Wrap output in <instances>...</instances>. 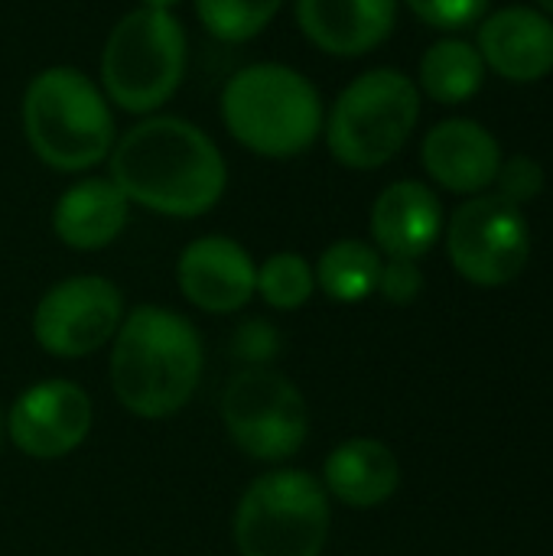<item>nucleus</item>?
Wrapping results in <instances>:
<instances>
[{"mask_svg": "<svg viewBox=\"0 0 553 556\" xmlns=\"http://www.w3.org/2000/svg\"><path fill=\"white\" fill-rule=\"evenodd\" d=\"M111 182L140 205L169 218L212 212L228 186V166L215 140L183 117H143L111 153Z\"/></svg>", "mask_w": 553, "mask_h": 556, "instance_id": "nucleus-1", "label": "nucleus"}, {"mask_svg": "<svg viewBox=\"0 0 553 556\" xmlns=\"http://www.w3.org/2000/svg\"><path fill=\"white\" fill-rule=\"evenodd\" d=\"M111 342V391L127 414L163 420L189 404L205 352L186 316L153 303L134 306Z\"/></svg>", "mask_w": 553, "mask_h": 556, "instance_id": "nucleus-2", "label": "nucleus"}, {"mask_svg": "<svg viewBox=\"0 0 553 556\" xmlns=\"http://www.w3.org/2000/svg\"><path fill=\"white\" fill-rule=\"evenodd\" d=\"M222 121L244 150L267 160L306 153L326 124L316 85L280 62L238 68L222 88Z\"/></svg>", "mask_w": 553, "mask_h": 556, "instance_id": "nucleus-3", "label": "nucleus"}, {"mask_svg": "<svg viewBox=\"0 0 553 556\" xmlns=\"http://www.w3.org/2000/svg\"><path fill=\"white\" fill-rule=\"evenodd\" d=\"M20 114L33 153L59 173L91 169L114 147V117L104 91L72 65L33 75Z\"/></svg>", "mask_w": 553, "mask_h": 556, "instance_id": "nucleus-4", "label": "nucleus"}, {"mask_svg": "<svg viewBox=\"0 0 553 556\" xmlns=\"http://www.w3.org/2000/svg\"><path fill=\"white\" fill-rule=\"evenodd\" d=\"M186 75V33L169 10L137 7L124 13L101 49V88L127 114L166 104Z\"/></svg>", "mask_w": 553, "mask_h": 556, "instance_id": "nucleus-5", "label": "nucleus"}, {"mask_svg": "<svg viewBox=\"0 0 553 556\" xmlns=\"http://www.w3.org/2000/svg\"><path fill=\"white\" fill-rule=\"evenodd\" d=\"M329 525L323 482L303 469H274L238 498L231 541L238 556H323Z\"/></svg>", "mask_w": 553, "mask_h": 556, "instance_id": "nucleus-6", "label": "nucleus"}, {"mask_svg": "<svg viewBox=\"0 0 553 556\" xmlns=\"http://www.w3.org/2000/svg\"><path fill=\"white\" fill-rule=\"evenodd\" d=\"M417 117L420 88L398 68H372L339 91L323 130L342 166L378 169L404 150Z\"/></svg>", "mask_w": 553, "mask_h": 556, "instance_id": "nucleus-7", "label": "nucleus"}, {"mask_svg": "<svg viewBox=\"0 0 553 556\" xmlns=\"http://www.w3.org/2000/svg\"><path fill=\"white\" fill-rule=\"evenodd\" d=\"M222 424L231 443L261 463L297 456L310 437L303 391L274 368H244L222 391Z\"/></svg>", "mask_w": 553, "mask_h": 556, "instance_id": "nucleus-8", "label": "nucleus"}, {"mask_svg": "<svg viewBox=\"0 0 553 556\" xmlns=\"http://www.w3.org/2000/svg\"><path fill=\"white\" fill-rule=\"evenodd\" d=\"M447 251L456 274L469 283L505 287L531 257V228L521 205L499 192L473 195L450 218Z\"/></svg>", "mask_w": 553, "mask_h": 556, "instance_id": "nucleus-9", "label": "nucleus"}, {"mask_svg": "<svg viewBox=\"0 0 553 556\" xmlns=\"http://www.w3.org/2000/svg\"><path fill=\"white\" fill-rule=\"evenodd\" d=\"M124 323V293L98 274L52 283L33 309V339L52 358H85L104 349Z\"/></svg>", "mask_w": 553, "mask_h": 556, "instance_id": "nucleus-10", "label": "nucleus"}, {"mask_svg": "<svg viewBox=\"0 0 553 556\" xmlns=\"http://www.w3.org/2000/svg\"><path fill=\"white\" fill-rule=\"evenodd\" d=\"M91 397L81 384L49 378L16 394L3 430L10 443L29 459H62L75 453L91 433Z\"/></svg>", "mask_w": 553, "mask_h": 556, "instance_id": "nucleus-11", "label": "nucleus"}, {"mask_svg": "<svg viewBox=\"0 0 553 556\" xmlns=\"http://www.w3.org/2000/svg\"><path fill=\"white\" fill-rule=\"evenodd\" d=\"M176 283L196 309L228 316L251 303L257 264L235 238L205 235L183 248L176 261Z\"/></svg>", "mask_w": 553, "mask_h": 556, "instance_id": "nucleus-12", "label": "nucleus"}, {"mask_svg": "<svg viewBox=\"0 0 553 556\" xmlns=\"http://www.w3.org/2000/svg\"><path fill=\"white\" fill-rule=\"evenodd\" d=\"M424 169L433 182L456 195H479L495 182L502 166L499 140L469 117H453L437 124L420 147Z\"/></svg>", "mask_w": 553, "mask_h": 556, "instance_id": "nucleus-13", "label": "nucleus"}, {"mask_svg": "<svg viewBox=\"0 0 553 556\" xmlns=\"http://www.w3.org/2000/svg\"><path fill=\"white\" fill-rule=\"evenodd\" d=\"M297 23L326 55L355 59L394 33L398 0H297Z\"/></svg>", "mask_w": 553, "mask_h": 556, "instance_id": "nucleus-14", "label": "nucleus"}, {"mask_svg": "<svg viewBox=\"0 0 553 556\" xmlns=\"http://www.w3.org/2000/svg\"><path fill=\"white\" fill-rule=\"evenodd\" d=\"M482 62L508 81H538L553 72V20L535 7H505L479 26Z\"/></svg>", "mask_w": 553, "mask_h": 556, "instance_id": "nucleus-15", "label": "nucleus"}, {"mask_svg": "<svg viewBox=\"0 0 553 556\" xmlns=\"http://www.w3.org/2000/svg\"><path fill=\"white\" fill-rule=\"evenodd\" d=\"M368 225L381 254L391 261H420L443 231V205L430 186L401 179L381 189Z\"/></svg>", "mask_w": 553, "mask_h": 556, "instance_id": "nucleus-16", "label": "nucleus"}, {"mask_svg": "<svg viewBox=\"0 0 553 556\" xmlns=\"http://www.w3.org/2000/svg\"><path fill=\"white\" fill-rule=\"evenodd\" d=\"M130 215L127 195L111 176H91L68 186L52 208V231L72 251H101L124 231Z\"/></svg>", "mask_w": 553, "mask_h": 556, "instance_id": "nucleus-17", "label": "nucleus"}, {"mask_svg": "<svg viewBox=\"0 0 553 556\" xmlns=\"http://www.w3.org/2000/svg\"><path fill=\"white\" fill-rule=\"evenodd\" d=\"M401 485V463L381 440L355 437L339 443L323 463V489L355 511L385 505Z\"/></svg>", "mask_w": 553, "mask_h": 556, "instance_id": "nucleus-18", "label": "nucleus"}, {"mask_svg": "<svg viewBox=\"0 0 553 556\" xmlns=\"http://www.w3.org/2000/svg\"><path fill=\"white\" fill-rule=\"evenodd\" d=\"M381 267L385 261L378 248L359 238H342L319 254L313 274H316V287L332 303H362L378 290Z\"/></svg>", "mask_w": 553, "mask_h": 556, "instance_id": "nucleus-19", "label": "nucleus"}, {"mask_svg": "<svg viewBox=\"0 0 553 556\" xmlns=\"http://www.w3.org/2000/svg\"><path fill=\"white\" fill-rule=\"evenodd\" d=\"M486 78L479 49L466 39H440L420 59V88L440 104L469 101Z\"/></svg>", "mask_w": 553, "mask_h": 556, "instance_id": "nucleus-20", "label": "nucleus"}, {"mask_svg": "<svg viewBox=\"0 0 553 556\" xmlns=\"http://www.w3.org/2000/svg\"><path fill=\"white\" fill-rule=\"evenodd\" d=\"M316 293V274L313 264L297 251H277L257 267L254 296H261L271 309L290 313L310 303Z\"/></svg>", "mask_w": 553, "mask_h": 556, "instance_id": "nucleus-21", "label": "nucleus"}, {"mask_svg": "<svg viewBox=\"0 0 553 556\" xmlns=\"http://www.w3.org/2000/svg\"><path fill=\"white\" fill-rule=\"evenodd\" d=\"M284 0H196L199 23L222 42H248L271 26Z\"/></svg>", "mask_w": 553, "mask_h": 556, "instance_id": "nucleus-22", "label": "nucleus"}, {"mask_svg": "<svg viewBox=\"0 0 553 556\" xmlns=\"http://www.w3.org/2000/svg\"><path fill=\"white\" fill-rule=\"evenodd\" d=\"M492 186H499L502 199H508L515 205H525V202L541 195V189H544V166L535 156L518 153L512 160H502Z\"/></svg>", "mask_w": 553, "mask_h": 556, "instance_id": "nucleus-23", "label": "nucleus"}, {"mask_svg": "<svg viewBox=\"0 0 553 556\" xmlns=\"http://www.w3.org/2000/svg\"><path fill=\"white\" fill-rule=\"evenodd\" d=\"M407 7L433 29H466L486 16L489 0H407Z\"/></svg>", "mask_w": 553, "mask_h": 556, "instance_id": "nucleus-24", "label": "nucleus"}, {"mask_svg": "<svg viewBox=\"0 0 553 556\" xmlns=\"http://www.w3.org/2000/svg\"><path fill=\"white\" fill-rule=\"evenodd\" d=\"M231 345L235 355L248 362V368H267V362L280 352V332L264 319H248L244 326H238Z\"/></svg>", "mask_w": 553, "mask_h": 556, "instance_id": "nucleus-25", "label": "nucleus"}, {"mask_svg": "<svg viewBox=\"0 0 553 556\" xmlns=\"http://www.w3.org/2000/svg\"><path fill=\"white\" fill-rule=\"evenodd\" d=\"M378 290L394 306L414 303L424 293V274H420L417 261H391L388 257V264L381 267V277H378Z\"/></svg>", "mask_w": 553, "mask_h": 556, "instance_id": "nucleus-26", "label": "nucleus"}, {"mask_svg": "<svg viewBox=\"0 0 553 556\" xmlns=\"http://www.w3.org/2000/svg\"><path fill=\"white\" fill-rule=\"evenodd\" d=\"M176 3H183V0H143V7H156V10H173Z\"/></svg>", "mask_w": 553, "mask_h": 556, "instance_id": "nucleus-27", "label": "nucleus"}, {"mask_svg": "<svg viewBox=\"0 0 553 556\" xmlns=\"http://www.w3.org/2000/svg\"><path fill=\"white\" fill-rule=\"evenodd\" d=\"M538 7H541L544 13H551L553 16V0H538Z\"/></svg>", "mask_w": 553, "mask_h": 556, "instance_id": "nucleus-28", "label": "nucleus"}, {"mask_svg": "<svg viewBox=\"0 0 553 556\" xmlns=\"http://www.w3.org/2000/svg\"><path fill=\"white\" fill-rule=\"evenodd\" d=\"M0 440H3V414H0Z\"/></svg>", "mask_w": 553, "mask_h": 556, "instance_id": "nucleus-29", "label": "nucleus"}]
</instances>
